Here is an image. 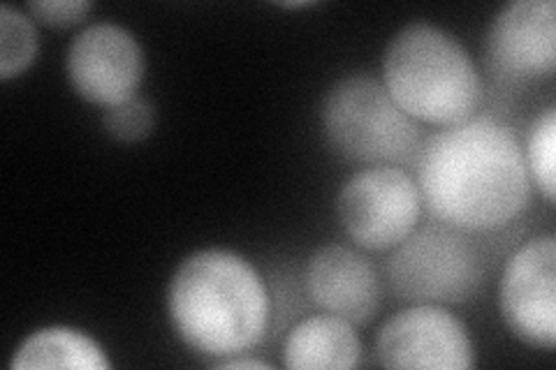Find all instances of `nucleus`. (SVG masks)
<instances>
[{
    "label": "nucleus",
    "mask_w": 556,
    "mask_h": 370,
    "mask_svg": "<svg viewBox=\"0 0 556 370\" xmlns=\"http://www.w3.org/2000/svg\"><path fill=\"white\" fill-rule=\"evenodd\" d=\"M362 341L353 322L332 312L311 315L294 324L283 343L290 370H348L359 366Z\"/></svg>",
    "instance_id": "nucleus-12"
},
{
    "label": "nucleus",
    "mask_w": 556,
    "mask_h": 370,
    "mask_svg": "<svg viewBox=\"0 0 556 370\" xmlns=\"http://www.w3.org/2000/svg\"><path fill=\"white\" fill-rule=\"evenodd\" d=\"M174 333L198 355L230 359L263 343L271 320L265 278L228 248L190 253L174 269L167 288Z\"/></svg>",
    "instance_id": "nucleus-2"
},
{
    "label": "nucleus",
    "mask_w": 556,
    "mask_h": 370,
    "mask_svg": "<svg viewBox=\"0 0 556 370\" xmlns=\"http://www.w3.org/2000/svg\"><path fill=\"white\" fill-rule=\"evenodd\" d=\"M525 163L531 186L545 197V202H554L556 197V110L547 107L538 116L527 135Z\"/></svg>",
    "instance_id": "nucleus-15"
},
{
    "label": "nucleus",
    "mask_w": 556,
    "mask_h": 370,
    "mask_svg": "<svg viewBox=\"0 0 556 370\" xmlns=\"http://www.w3.org/2000/svg\"><path fill=\"white\" fill-rule=\"evenodd\" d=\"M102 128L112 139H116V142H142V139H147L155 128L153 102L142 95H135L126 102L116 104V107L104 110Z\"/></svg>",
    "instance_id": "nucleus-16"
},
{
    "label": "nucleus",
    "mask_w": 556,
    "mask_h": 370,
    "mask_svg": "<svg viewBox=\"0 0 556 370\" xmlns=\"http://www.w3.org/2000/svg\"><path fill=\"white\" fill-rule=\"evenodd\" d=\"M422 195L402 167H367L348 179L337 197L345 237L364 251H394L422 216Z\"/></svg>",
    "instance_id": "nucleus-6"
},
{
    "label": "nucleus",
    "mask_w": 556,
    "mask_h": 370,
    "mask_svg": "<svg viewBox=\"0 0 556 370\" xmlns=\"http://www.w3.org/2000/svg\"><path fill=\"white\" fill-rule=\"evenodd\" d=\"M390 285L408 304H464L482 285V257L459 229L429 222L396 245L388 261Z\"/></svg>",
    "instance_id": "nucleus-5"
},
{
    "label": "nucleus",
    "mask_w": 556,
    "mask_h": 370,
    "mask_svg": "<svg viewBox=\"0 0 556 370\" xmlns=\"http://www.w3.org/2000/svg\"><path fill=\"white\" fill-rule=\"evenodd\" d=\"M216 368L220 370H271L274 366L263 361V359H253V357H247V355H239V357H230V359H220L214 363Z\"/></svg>",
    "instance_id": "nucleus-18"
},
{
    "label": "nucleus",
    "mask_w": 556,
    "mask_h": 370,
    "mask_svg": "<svg viewBox=\"0 0 556 370\" xmlns=\"http://www.w3.org/2000/svg\"><path fill=\"white\" fill-rule=\"evenodd\" d=\"M286 8H308V5H313V3H283Z\"/></svg>",
    "instance_id": "nucleus-19"
},
{
    "label": "nucleus",
    "mask_w": 556,
    "mask_h": 370,
    "mask_svg": "<svg viewBox=\"0 0 556 370\" xmlns=\"http://www.w3.org/2000/svg\"><path fill=\"white\" fill-rule=\"evenodd\" d=\"M40 51V35L26 10L0 5V79L24 75Z\"/></svg>",
    "instance_id": "nucleus-14"
},
{
    "label": "nucleus",
    "mask_w": 556,
    "mask_h": 370,
    "mask_svg": "<svg viewBox=\"0 0 556 370\" xmlns=\"http://www.w3.org/2000/svg\"><path fill=\"white\" fill-rule=\"evenodd\" d=\"M33 22L49 28H73L86 20V14L93 10L89 0H33L24 8Z\"/></svg>",
    "instance_id": "nucleus-17"
},
{
    "label": "nucleus",
    "mask_w": 556,
    "mask_h": 370,
    "mask_svg": "<svg viewBox=\"0 0 556 370\" xmlns=\"http://www.w3.org/2000/svg\"><path fill=\"white\" fill-rule=\"evenodd\" d=\"M382 86L413 120L450 128L473 118L482 98L478 65L450 30L415 22L388 42Z\"/></svg>",
    "instance_id": "nucleus-3"
},
{
    "label": "nucleus",
    "mask_w": 556,
    "mask_h": 370,
    "mask_svg": "<svg viewBox=\"0 0 556 370\" xmlns=\"http://www.w3.org/2000/svg\"><path fill=\"white\" fill-rule=\"evenodd\" d=\"M12 370L33 368H75V370H108L112 361L102 345L89 333L51 324L28 333L10 359Z\"/></svg>",
    "instance_id": "nucleus-13"
},
{
    "label": "nucleus",
    "mask_w": 556,
    "mask_h": 370,
    "mask_svg": "<svg viewBox=\"0 0 556 370\" xmlns=\"http://www.w3.org/2000/svg\"><path fill=\"white\" fill-rule=\"evenodd\" d=\"M415 183L431 218L464 234L508 227L531 202L519 139L490 116L433 132L415 157Z\"/></svg>",
    "instance_id": "nucleus-1"
},
{
    "label": "nucleus",
    "mask_w": 556,
    "mask_h": 370,
    "mask_svg": "<svg viewBox=\"0 0 556 370\" xmlns=\"http://www.w3.org/2000/svg\"><path fill=\"white\" fill-rule=\"evenodd\" d=\"M144 67V49L135 33L112 22L81 28L65 54V75L73 91L104 110L137 95Z\"/></svg>",
    "instance_id": "nucleus-8"
},
{
    "label": "nucleus",
    "mask_w": 556,
    "mask_h": 370,
    "mask_svg": "<svg viewBox=\"0 0 556 370\" xmlns=\"http://www.w3.org/2000/svg\"><path fill=\"white\" fill-rule=\"evenodd\" d=\"M306 292L313 304L353 322L374 320L380 306V280L371 261L341 243H329L306 264Z\"/></svg>",
    "instance_id": "nucleus-11"
},
{
    "label": "nucleus",
    "mask_w": 556,
    "mask_h": 370,
    "mask_svg": "<svg viewBox=\"0 0 556 370\" xmlns=\"http://www.w3.org/2000/svg\"><path fill=\"white\" fill-rule=\"evenodd\" d=\"M498 308L508 331L535 349L556 343V239L527 241L508 259L498 288Z\"/></svg>",
    "instance_id": "nucleus-9"
},
{
    "label": "nucleus",
    "mask_w": 556,
    "mask_h": 370,
    "mask_svg": "<svg viewBox=\"0 0 556 370\" xmlns=\"http://www.w3.org/2000/svg\"><path fill=\"white\" fill-rule=\"evenodd\" d=\"M376 357L386 368L471 370L476 345L459 317L439 304H410L380 327Z\"/></svg>",
    "instance_id": "nucleus-7"
},
{
    "label": "nucleus",
    "mask_w": 556,
    "mask_h": 370,
    "mask_svg": "<svg viewBox=\"0 0 556 370\" xmlns=\"http://www.w3.org/2000/svg\"><path fill=\"white\" fill-rule=\"evenodd\" d=\"M484 54L492 73L508 84H527L554 75L556 5L554 0H513L486 28Z\"/></svg>",
    "instance_id": "nucleus-10"
},
{
    "label": "nucleus",
    "mask_w": 556,
    "mask_h": 370,
    "mask_svg": "<svg viewBox=\"0 0 556 370\" xmlns=\"http://www.w3.org/2000/svg\"><path fill=\"white\" fill-rule=\"evenodd\" d=\"M325 139L343 161L364 167H399L415 161L422 146L413 120L371 75H348L323 98Z\"/></svg>",
    "instance_id": "nucleus-4"
}]
</instances>
